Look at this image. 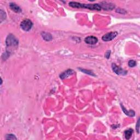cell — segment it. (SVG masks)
<instances>
[{"instance_id":"1","label":"cell","mask_w":140,"mask_h":140,"mask_svg":"<svg viewBox=\"0 0 140 140\" xmlns=\"http://www.w3.org/2000/svg\"><path fill=\"white\" fill-rule=\"evenodd\" d=\"M69 6L70 7L74 8H85L88 9L89 10L94 11H101V7L99 4H81L77 2H70L69 3Z\"/></svg>"},{"instance_id":"2","label":"cell","mask_w":140,"mask_h":140,"mask_svg":"<svg viewBox=\"0 0 140 140\" xmlns=\"http://www.w3.org/2000/svg\"><path fill=\"white\" fill-rule=\"evenodd\" d=\"M6 43L8 47H16L18 45L19 42L13 35L9 34L6 38Z\"/></svg>"},{"instance_id":"3","label":"cell","mask_w":140,"mask_h":140,"mask_svg":"<svg viewBox=\"0 0 140 140\" xmlns=\"http://www.w3.org/2000/svg\"><path fill=\"white\" fill-rule=\"evenodd\" d=\"M32 26H33V23L30 20V19H26L22 20L20 24V27L22 30H23L25 31H30Z\"/></svg>"},{"instance_id":"4","label":"cell","mask_w":140,"mask_h":140,"mask_svg":"<svg viewBox=\"0 0 140 140\" xmlns=\"http://www.w3.org/2000/svg\"><path fill=\"white\" fill-rule=\"evenodd\" d=\"M118 34V32L116 31L108 32V33H107L103 36L102 37V40L105 42L112 41L117 36Z\"/></svg>"},{"instance_id":"5","label":"cell","mask_w":140,"mask_h":140,"mask_svg":"<svg viewBox=\"0 0 140 140\" xmlns=\"http://www.w3.org/2000/svg\"><path fill=\"white\" fill-rule=\"evenodd\" d=\"M112 68L113 72L116 73L117 75H126L128 73L126 71L123 69L119 66H118L116 64H112Z\"/></svg>"},{"instance_id":"6","label":"cell","mask_w":140,"mask_h":140,"mask_svg":"<svg viewBox=\"0 0 140 140\" xmlns=\"http://www.w3.org/2000/svg\"><path fill=\"white\" fill-rule=\"evenodd\" d=\"M101 4L100 5L101 7V9H103L105 10H112V9L115 7V6L113 4H111V3H108L107 2H102L101 3Z\"/></svg>"},{"instance_id":"7","label":"cell","mask_w":140,"mask_h":140,"mask_svg":"<svg viewBox=\"0 0 140 140\" xmlns=\"http://www.w3.org/2000/svg\"><path fill=\"white\" fill-rule=\"evenodd\" d=\"M84 41L86 43L89 44L90 45H93V44H95L96 43H97L98 42V39L97 38H96L95 36H88L87 37L85 40H84Z\"/></svg>"},{"instance_id":"8","label":"cell","mask_w":140,"mask_h":140,"mask_svg":"<svg viewBox=\"0 0 140 140\" xmlns=\"http://www.w3.org/2000/svg\"><path fill=\"white\" fill-rule=\"evenodd\" d=\"M74 71L71 70V69H68L66 71H64V72L60 74V78L62 79H65L67 78L68 77H69L70 76L73 75V74L74 73Z\"/></svg>"},{"instance_id":"9","label":"cell","mask_w":140,"mask_h":140,"mask_svg":"<svg viewBox=\"0 0 140 140\" xmlns=\"http://www.w3.org/2000/svg\"><path fill=\"white\" fill-rule=\"evenodd\" d=\"M9 7H10L12 11H13L15 13H20L22 11L20 7L18 6V5H16L15 3L11 2L9 4Z\"/></svg>"},{"instance_id":"10","label":"cell","mask_w":140,"mask_h":140,"mask_svg":"<svg viewBox=\"0 0 140 140\" xmlns=\"http://www.w3.org/2000/svg\"><path fill=\"white\" fill-rule=\"evenodd\" d=\"M120 105H121V107L123 110L124 113L126 115L128 116L129 117H134L135 116V113L134 111H133V110H129V111H128V110H127V109H126L125 107L123 106V105H122V104H120Z\"/></svg>"},{"instance_id":"11","label":"cell","mask_w":140,"mask_h":140,"mask_svg":"<svg viewBox=\"0 0 140 140\" xmlns=\"http://www.w3.org/2000/svg\"><path fill=\"white\" fill-rule=\"evenodd\" d=\"M42 36L43 37L44 40L47 41H50L52 40V36L50 34L48 33V32H42Z\"/></svg>"},{"instance_id":"12","label":"cell","mask_w":140,"mask_h":140,"mask_svg":"<svg viewBox=\"0 0 140 140\" xmlns=\"http://www.w3.org/2000/svg\"><path fill=\"white\" fill-rule=\"evenodd\" d=\"M133 133V130L132 129H129L124 131V135L126 139H129Z\"/></svg>"},{"instance_id":"13","label":"cell","mask_w":140,"mask_h":140,"mask_svg":"<svg viewBox=\"0 0 140 140\" xmlns=\"http://www.w3.org/2000/svg\"><path fill=\"white\" fill-rule=\"evenodd\" d=\"M79 70L80 71H82V72H84V73H87L88 74H89V75L90 76H95V74H94L92 71H91L90 70H86V69H83V68H79Z\"/></svg>"},{"instance_id":"14","label":"cell","mask_w":140,"mask_h":140,"mask_svg":"<svg viewBox=\"0 0 140 140\" xmlns=\"http://www.w3.org/2000/svg\"><path fill=\"white\" fill-rule=\"evenodd\" d=\"M6 18V13L3 11V10H1V12H0V19H1V22H2L3 21L5 20Z\"/></svg>"},{"instance_id":"15","label":"cell","mask_w":140,"mask_h":140,"mask_svg":"<svg viewBox=\"0 0 140 140\" xmlns=\"http://www.w3.org/2000/svg\"><path fill=\"white\" fill-rule=\"evenodd\" d=\"M6 139H17V137H16L13 134H9L7 135L6 137Z\"/></svg>"},{"instance_id":"16","label":"cell","mask_w":140,"mask_h":140,"mask_svg":"<svg viewBox=\"0 0 140 140\" xmlns=\"http://www.w3.org/2000/svg\"><path fill=\"white\" fill-rule=\"evenodd\" d=\"M128 65L130 67H133L136 65V62L135 60H130L128 63Z\"/></svg>"},{"instance_id":"17","label":"cell","mask_w":140,"mask_h":140,"mask_svg":"<svg viewBox=\"0 0 140 140\" xmlns=\"http://www.w3.org/2000/svg\"><path fill=\"white\" fill-rule=\"evenodd\" d=\"M136 130L138 133L139 132V119H138L136 125Z\"/></svg>"},{"instance_id":"18","label":"cell","mask_w":140,"mask_h":140,"mask_svg":"<svg viewBox=\"0 0 140 140\" xmlns=\"http://www.w3.org/2000/svg\"><path fill=\"white\" fill-rule=\"evenodd\" d=\"M110 50H107L105 55V58L108 59L110 58Z\"/></svg>"}]
</instances>
